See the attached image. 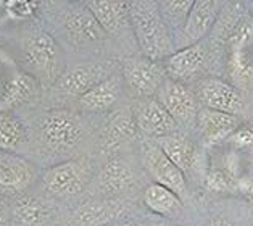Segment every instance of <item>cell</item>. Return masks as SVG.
I'll use <instances>...</instances> for the list:
<instances>
[{
  "instance_id": "1",
  "label": "cell",
  "mask_w": 253,
  "mask_h": 226,
  "mask_svg": "<svg viewBox=\"0 0 253 226\" xmlns=\"http://www.w3.org/2000/svg\"><path fill=\"white\" fill-rule=\"evenodd\" d=\"M129 20L134 26V33L137 36L142 52L150 60L162 57L166 47L165 29L153 2H132L129 10Z\"/></svg>"
},
{
  "instance_id": "2",
  "label": "cell",
  "mask_w": 253,
  "mask_h": 226,
  "mask_svg": "<svg viewBox=\"0 0 253 226\" xmlns=\"http://www.w3.org/2000/svg\"><path fill=\"white\" fill-rule=\"evenodd\" d=\"M24 60L29 68L44 79H55L61 68V52L47 33H36L29 38L24 47Z\"/></svg>"
},
{
  "instance_id": "3",
  "label": "cell",
  "mask_w": 253,
  "mask_h": 226,
  "mask_svg": "<svg viewBox=\"0 0 253 226\" xmlns=\"http://www.w3.org/2000/svg\"><path fill=\"white\" fill-rule=\"evenodd\" d=\"M41 133L45 142L53 149L75 145L83 136L79 118L66 110H52L41 120Z\"/></svg>"
},
{
  "instance_id": "4",
  "label": "cell",
  "mask_w": 253,
  "mask_h": 226,
  "mask_svg": "<svg viewBox=\"0 0 253 226\" xmlns=\"http://www.w3.org/2000/svg\"><path fill=\"white\" fill-rule=\"evenodd\" d=\"M142 162L147 172L157 181V184L168 187L176 195L184 192V178L182 173L168 157L163 154V150L158 147L153 140H145L142 144Z\"/></svg>"
},
{
  "instance_id": "5",
  "label": "cell",
  "mask_w": 253,
  "mask_h": 226,
  "mask_svg": "<svg viewBox=\"0 0 253 226\" xmlns=\"http://www.w3.org/2000/svg\"><path fill=\"white\" fill-rule=\"evenodd\" d=\"M87 172L79 162H63L48 168L44 175V187L52 195L70 197L83 191Z\"/></svg>"
},
{
  "instance_id": "6",
  "label": "cell",
  "mask_w": 253,
  "mask_h": 226,
  "mask_svg": "<svg viewBox=\"0 0 253 226\" xmlns=\"http://www.w3.org/2000/svg\"><path fill=\"white\" fill-rule=\"evenodd\" d=\"M36 176V168L11 152L0 150V189L5 192L24 191Z\"/></svg>"
},
{
  "instance_id": "7",
  "label": "cell",
  "mask_w": 253,
  "mask_h": 226,
  "mask_svg": "<svg viewBox=\"0 0 253 226\" xmlns=\"http://www.w3.org/2000/svg\"><path fill=\"white\" fill-rule=\"evenodd\" d=\"M105 70L100 65L76 66L58 78V89L70 95H84L103 81Z\"/></svg>"
},
{
  "instance_id": "8",
  "label": "cell",
  "mask_w": 253,
  "mask_h": 226,
  "mask_svg": "<svg viewBox=\"0 0 253 226\" xmlns=\"http://www.w3.org/2000/svg\"><path fill=\"white\" fill-rule=\"evenodd\" d=\"M85 7L94 18L98 21L103 31L116 33L125 26L129 20V10L131 3L129 2H105V0H95V2H87Z\"/></svg>"
},
{
  "instance_id": "9",
  "label": "cell",
  "mask_w": 253,
  "mask_h": 226,
  "mask_svg": "<svg viewBox=\"0 0 253 226\" xmlns=\"http://www.w3.org/2000/svg\"><path fill=\"white\" fill-rule=\"evenodd\" d=\"M66 28L79 42H97L103 38V29L89 8H76L66 16Z\"/></svg>"
},
{
  "instance_id": "10",
  "label": "cell",
  "mask_w": 253,
  "mask_h": 226,
  "mask_svg": "<svg viewBox=\"0 0 253 226\" xmlns=\"http://www.w3.org/2000/svg\"><path fill=\"white\" fill-rule=\"evenodd\" d=\"M125 78L127 84L139 94H150L158 84V71L150 62L131 60L125 65Z\"/></svg>"
},
{
  "instance_id": "11",
  "label": "cell",
  "mask_w": 253,
  "mask_h": 226,
  "mask_svg": "<svg viewBox=\"0 0 253 226\" xmlns=\"http://www.w3.org/2000/svg\"><path fill=\"white\" fill-rule=\"evenodd\" d=\"M139 126L145 133L157 134V136H165L166 133L172 130V117L162 103L158 102H149L142 107L139 118H137Z\"/></svg>"
},
{
  "instance_id": "12",
  "label": "cell",
  "mask_w": 253,
  "mask_h": 226,
  "mask_svg": "<svg viewBox=\"0 0 253 226\" xmlns=\"http://www.w3.org/2000/svg\"><path fill=\"white\" fill-rule=\"evenodd\" d=\"M120 95V84L115 78L103 79L102 83H98L95 88H92L89 92H85L84 95L79 97L81 105L87 110H105L108 107H112L113 103L118 100Z\"/></svg>"
},
{
  "instance_id": "13",
  "label": "cell",
  "mask_w": 253,
  "mask_h": 226,
  "mask_svg": "<svg viewBox=\"0 0 253 226\" xmlns=\"http://www.w3.org/2000/svg\"><path fill=\"white\" fill-rule=\"evenodd\" d=\"M145 205L158 215H172L181 209V200L177 195L162 184H150L144 194Z\"/></svg>"
},
{
  "instance_id": "14",
  "label": "cell",
  "mask_w": 253,
  "mask_h": 226,
  "mask_svg": "<svg viewBox=\"0 0 253 226\" xmlns=\"http://www.w3.org/2000/svg\"><path fill=\"white\" fill-rule=\"evenodd\" d=\"M132 173L123 160H110L102 170L100 184L105 192H121L131 186Z\"/></svg>"
},
{
  "instance_id": "15",
  "label": "cell",
  "mask_w": 253,
  "mask_h": 226,
  "mask_svg": "<svg viewBox=\"0 0 253 226\" xmlns=\"http://www.w3.org/2000/svg\"><path fill=\"white\" fill-rule=\"evenodd\" d=\"M24 137L21 121L8 112H0V150L13 152Z\"/></svg>"
},
{
  "instance_id": "16",
  "label": "cell",
  "mask_w": 253,
  "mask_h": 226,
  "mask_svg": "<svg viewBox=\"0 0 253 226\" xmlns=\"http://www.w3.org/2000/svg\"><path fill=\"white\" fill-rule=\"evenodd\" d=\"M162 105L168 110L171 117L182 118L190 112L192 102H190V97L181 86H177V84H166L163 88Z\"/></svg>"
},
{
  "instance_id": "17",
  "label": "cell",
  "mask_w": 253,
  "mask_h": 226,
  "mask_svg": "<svg viewBox=\"0 0 253 226\" xmlns=\"http://www.w3.org/2000/svg\"><path fill=\"white\" fill-rule=\"evenodd\" d=\"M48 212L38 199L23 197L15 204V217L26 226H39L44 223Z\"/></svg>"
},
{
  "instance_id": "18",
  "label": "cell",
  "mask_w": 253,
  "mask_h": 226,
  "mask_svg": "<svg viewBox=\"0 0 253 226\" xmlns=\"http://www.w3.org/2000/svg\"><path fill=\"white\" fill-rule=\"evenodd\" d=\"M155 142L163 150V154L176 165L177 168H182L187 165L189 160V147L184 140L172 137V136H160Z\"/></svg>"
},
{
  "instance_id": "19",
  "label": "cell",
  "mask_w": 253,
  "mask_h": 226,
  "mask_svg": "<svg viewBox=\"0 0 253 226\" xmlns=\"http://www.w3.org/2000/svg\"><path fill=\"white\" fill-rule=\"evenodd\" d=\"M108 133L110 136L115 139H131L135 134V125L134 120L129 113L126 112H118L115 113L108 125Z\"/></svg>"
},
{
  "instance_id": "20",
  "label": "cell",
  "mask_w": 253,
  "mask_h": 226,
  "mask_svg": "<svg viewBox=\"0 0 253 226\" xmlns=\"http://www.w3.org/2000/svg\"><path fill=\"white\" fill-rule=\"evenodd\" d=\"M205 95L210 105L216 108H227L236 103V97L223 84H210L205 90Z\"/></svg>"
},
{
  "instance_id": "21",
  "label": "cell",
  "mask_w": 253,
  "mask_h": 226,
  "mask_svg": "<svg viewBox=\"0 0 253 226\" xmlns=\"http://www.w3.org/2000/svg\"><path fill=\"white\" fill-rule=\"evenodd\" d=\"M197 65H199V53H197L195 48H190V50H184L171 57L168 62V68L172 73L184 75L187 71H192Z\"/></svg>"
},
{
  "instance_id": "22",
  "label": "cell",
  "mask_w": 253,
  "mask_h": 226,
  "mask_svg": "<svg viewBox=\"0 0 253 226\" xmlns=\"http://www.w3.org/2000/svg\"><path fill=\"white\" fill-rule=\"evenodd\" d=\"M202 5H197L194 8V13L190 15V20L187 24V34L195 38L205 31L208 20H210V5L208 2H200Z\"/></svg>"
},
{
  "instance_id": "23",
  "label": "cell",
  "mask_w": 253,
  "mask_h": 226,
  "mask_svg": "<svg viewBox=\"0 0 253 226\" xmlns=\"http://www.w3.org/2000/svg\"><path fill=\"white\" fill-rule=\"evenodd\" d=\"M112 213H113L112 205H90L83 210L81 220L84 222V225H98L108 222L113 217Z\"/></svg>"
},
{
  "instance_id": "24",
  "label": "cell",
  "mask_w": 253,
  "mask_h": 226,
  "mask_svg": "<svg viewBox=\"0 0 253 226\" xmlns=\"http://www.w3.org/2000/svg\"><path fill=\"white\" fill-rule=\"evenodd\" d=\"M38 3L36 2H26V0H13V2H5L3 8L11 18H29L34 13Z\"/></svg>"
},
{
  "instance_id": "25",
  "label": "cell",
  "mask_w": 253,
  "mask_h": 226,
  "mask_svg": "<svg viewBox=\"0 0 253 226\" xmlns=\"http://www.w3.org/2000/svg\"><path fill=\"white\" fill-rule=\"evenodd\" d=\"M0 226H7V209L2 199H0Z\"/></svg>"
},
{
  "instance_id": "26",
  "label": "cell",
  "mask_w": 253,
  "mask_h": 226,
  "mask_svg": "<svg viewBox=\"0 0 253 226\" xmlns=\"http://www.w3.org/2000/svg\"><path fill=\"white\" fill-rule=\"evenodd\" d=\"M116 226H134V225H116Z\"/></svg>"
}]
</instances>
